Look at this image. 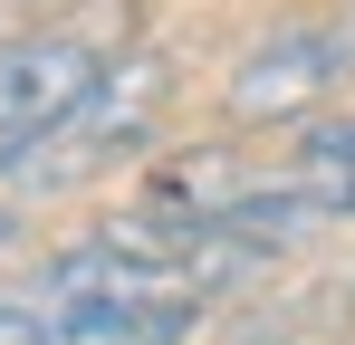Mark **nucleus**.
<instances>
[{
	"label": "nucleus",
	"instance_id": "1",
	"mask_svg": "<svg viewBox=\"0 0 355 345\" xmlns=\"http://www.w3.org/2000/svg\"><path fill=\"white\" fill-rule=\"evenodd\" d=\"M336 77H355V57L336 48V29H279V39H259L231 67L221 106L240 125H297V115H317L336 96Z\"/></svg>",
	"mask_w": 355,
	"mask_h": 345
},
{
	"label": "nucleus",
	"instance_id": "2",
	"mask_svg": "<svg viewBox=\"0 0 355 345\" xmlns=\"http://www.w3.org/2000/svg\"><path fill=\"white\" fill-rule=\"evenodd\" d=\"M96 77H106V57L87 48V39H10L0 48V134H67L87 96H96Z\"/></svg>",
	"mask_w": 355,
	"mask_h": 345
},
{
	"label": "nucleus",
	"instance_id": "3",
	"mask_svg": "<svg viewBox=\"0 0 355 345\" xmlns=\"http://www.w3.org/2000/svg\"><path fill=\"white\" fill-rule=\"evenodd\" d=\"M173 96V77H164V57H116L106 77H96V96H87V115H77V134L87 144H144V125H154V106Z\"/></svg>",
	"mask_w": 355,
	"mask_h": 345
},
{
	"label": "nucleus",
	"instance_id": "4",
	"mask_svg": "<svg viewBox=\"0 0 355 345\" xmlns=\"http://www.w3.org/2000/svg\"><path fill=\"white\" fill-rule=\"evenodd\" d=\"M288 182L327 211V221H355V115H317V125H297Z\"/></svg>",
	"mask_w": 355,
	"mask_h": 345
},
{
	"label": "nucleus",
	"instance_id": "5",
	"mask_svg": "<svg viewBox=\"0 0 355 345\" xmlns=\"http://www.w3.org/2000/svg\"><path fill=\"white\" fill-rule=\"evenodd\" d=\"M0 345H49V317L39 307H0Z\"/></svg>",
	"mask_w": 355,
	"mask_h": 345
},
{
	"label": "nucleus",
	"instance_id": "6",
	"mask_svg": "<svg viewBox=\"0 0 355 345\" xmlns=\"http://www.w3.org/2000/svg\"><path fill=\"white\" fill-rule=\"evenodd\" d=\"M19 249H29V230H19V211H10V202H0V269H10V259H19Z\"/></svg>",
	"mask_w": 355,
	"mask_h": 345
},
{
	"label": "nucleus",
	"instance_id": "7",
	"mask_svg": "<svg viewBox=\"0 0 355 345\" xmlns=\"http://www.w3.org/2000/svg\"><path fill=\"white\" fill-rule=\"evenodd\" d=\"M327 29H336V48L355 57V0H346V10H336V19H327Z\"/></svg>",
	"mask_w": 355,
	"mask_h": 345
},
{
	"label": "nucleus",
	"instance_id": "8",
	"mask_svg": "<svg viewBox=\"0 0 355 345\" xmlns=\"http://www.w3.org/2000/svg\"><path fill=\"white\" fill-rule=\"evenodd\" d=\"M0 154H10V134H0Z\"/></svg>",
	"mask_w": 355,
	"mask_h": 345
}]
</instances>
